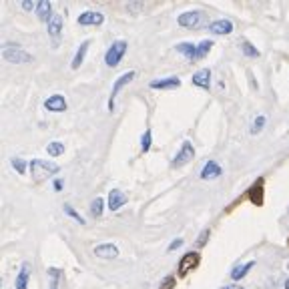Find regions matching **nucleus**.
<instances>
[{"instance_id":"nucleus-17","label":"nucleus","mask_w":289,"mask_h":289,"mask_svg":"<svg viewBox=\"0 0 289 289\" xmlns=\"http://www.w3.org/2000/svg\"><path fill=\"white\" fill-rule=\"evenodd\" d=\"M36 16L42 20V22H50V18L54 16L52 14V4L50 2H46V0H40V2L36 4Z\"/></svg>"},{"instance_id":"nucleus-29","label":"nucleus","mask_w":289,"mask_h":289,"mask_svg":"<svg viewBox=\"0 0 289 289\" xmlns=\"http://www.w3.org/2000/svg\"><path fill=\"white\" fill-rule=\"evenodd\" d=\"M265 114H259V117H255V121H253V125H251V133L253 135H257L259 131H263V127H265Z\"/></svg>"},{"instance_id":"nucleus-31","label":"nucleus","mask_w":289,"mask_h":289,"mask_svg":"<svg viewBox=\"0 0 289 289\" xmlns=\"http://www.w3.org/2000/svg\"><path fill=\"white\" fill-rule=\"evenodd\" d=\"M65 211H67V215H69V217H72V219H76L80 225H84V219H82V217H80V215L72 209V205H65Z\"/></svg>"},{"instance_id":"nucleus-9","label":"nucleus","mask_w":289,"mask_h":289,"mask_svg":"<svg viewBox=\"0 0 289 289\" xmlns=\"http://www.w3.org/2000/svg\"><path fill=\"white\" fill-rule=\"evenodd\" d=\"M105 22V16L101 12H95V10H86L78 16V24L80 26H99Z\"/></svg>"},{"instance_id":"nucleus-34","label":"nucleus","mask_w":289,"mask_h":289,"mask_svg":"<svg viewBox=\"0 0 289 289\" xmlns=\"http://www.w3.org/2000/svg\"><path fill=\"white\" fill-rule=\"evenodd\" d=\"M181 245H183V239H181V237L173 239V241H171V245H169V251H175V249H177V247H181Z\"/></svg>"},{"instance_id":"nucleus-13","label":"nucleus","mask_w":289,"mask_h":289,"mask_svg":"<svg viewBox=\"0 0 289 289\" xmlns=\"http://www.w3.org/2000/svg\"><path fill=\"white\" fill-rule=\"evenodd\" d=\"M95 255L99 259H114L119 255V247L114 243H103V245H97L95 247Z\"/></svg>"},{"instance_id":"nucleus-30","label":"nucleus","mask_w":289,"mask_h":289,"mask_svg":"<svg viewBox=\"0 0 289 289\" xmlns=\"http://www.w3.org/2000/svg\"><path fill=\"white\" fill-rule=\"evenodd\" d=\"M10 163H12V169L18 173V175H24V173H26V161H22V159L14 157Z\"/></svg>"},{"instance_id":"nucleus-11","label":"nucleus","mask_w":289,"mask_h":289,"mask_svg":"<svg viewBox=\"0 0 289 289\" xmlns=\"http://www.w3.org/2000/svg\"><path fill=\"white\" fill-rule=\"evenodd\" d=\"M44 108L50 112H63L67 110V99L63 95H52L44 101Z\"/></svg>"},{"instance_id":"nucleus-21","label":"nucleus","mask_w":289,"mask_h":289,"mask_svg":"<svg viewBox=\"0 0 289 289\" xmlns=\"http://www.w3.org/2000/svg\"><path fill=\"white\" fill-rule=\"evenodd\" d=\"M175 50H179L181 54H185L189 61H197V46L191 44V42H181L175 46Z\"/></svg>"},{"instance_id":"nucleus-22","label":"nucleus","mask_w":289,"mask_h":289,"mask_svg":"<svg viewBox=\"0 0 289 289\" xmlns=\"http://www.w3.org/2000/svg\"><path fill=\"white\" fill-rule=\"evenodd\" d=\"M255 265V261H249V263H245V265H237V267H233V271H231V279L233 281H239V279H243L247 273H249V269Z\"/></svg>"},{"instance_id":"nucleus-2","label":"nucleus","mask_w":289,"mask_h":289,"mask_svg":"<svg viewBox=\"0 0 289 289\" xmlns=\"http://www.w3.org/2000/svg\"><path fill=\"white\" fill-rule=\"evenodd\" d=\"M28 167H31V175H33L35 181H42V179H46V177L61 171V167L56 163H46L42 159H33L31 163H28Z\"/></svg>"},{"instance_id":"nucleus-6","label":"nucleus","mask_w":289,"mask_h":289,"mask_svg":"<svg viewBox=\"0 0 289 289\" xmlns=\"http://www.w3.org/2000/svg\"><path fill=\"white\" fill-rule=\"evenodd\" d=\"M199 261H201V257H199L197 251H187V253L183 255V259L179 261V269H177L179 277H185L189 271L197 269V267H199Z\"/></svg>"},{"instance_id":"nucleus-37","label":"nucleus","mask_w":289,"mask_h":289,"mask_svg":"<svg viewBox=\"0 0 289 289\" xmlns=\"http://www.w3.org/2000/svg\"><path fill=\"white\" fill-rule=\"evenodd\" d=\"M219 289H245L241 285H225V287H219Z\"/></svg>"},{"instance_id":"nucleus-8","label":"nucleus","mask_w":289,"mask_h":289,"mask_svg":"<svg viewBox=\"0 0 289 289\" xmlns=\"http://www.w3.org/2000/svg\"><path fill=\"white\" fill-rule=\"evenodd\" d=\"M151 89L155 91H167V89H179L181 86V78L177 76H169V78H157V80H151L149 82Z\"/></svg>"},{"instance_id":"nucleus-4","label":"nucleus","mask_w":289,"mask_h":289,"mask_svg":"<svg viewBox=\"0 0 289 289\" xmlns=\"http://www.w3.org/2000/svg\"><path fill=\"white\" fill-rule=\"evenodd\" d=\"M177 22L183 28H201V26H203V22H205V14L201 10H187V12L179 14Z\"/></svg>"},{"instance_id":"nucleus-36","label":"nucleus","mask_w":289,"mask_h":289,"mask_svg":"<svg viewBox=\"0 0 289 289\" xmlns=\"http://www.w3.org/2000/svg\"><path fill=\"white\" fill-rule=\"evenodd\" d=\"M54 189H56V191H61V189H63V181H61V179H56V181H54Z\"/></svg>"},{"instance_id":"nucleus-20","label":"nucleus","mask_w":289,"mask_h":289,"mask_svg":"<svg viewBox=\"0 0 289 289\" xmlns=\"http://www.w3.org/2000/svg\"><path fill=\"white\" fill-rule=\"evenodd\" d=\"M89 46H91V40H84V42L78 46V50H76V54H74V59H72V69H74V71L80 69V65L84 63V56H86V50H89Z\"/></svg>"},{"instance_id":"nucleus-18","label":"nucleus","mask_w":289,"mask_h":289,"mask_svg":"<svg viewBox=\"0 0 289 289\" xmlns=\"http://www.w3.org/2000/svg\"><path fill=\"white\" fill-rule=\"evenodd\" d=\"M28 279H31V265L22 263V267L18 271V277H16V289H26L28 287Z\"/></svg>"},{"instance_id":"nucleus-28","label":"nucleus","mask_w":289,"mask_h":289,"mask_svg":"<svg viewBox=\"0 0 289 289\" xmlns=\"http://www.w3.org/2000/svg\"><path fill=\"white\" fill-rule=\"evenodd\" d=\"M48 277H50V287H48V289H59L61 269H56V267H50V269H48Z\"/></svg>"},{"instance_id":"nucleus-14","label":"nucleus","mask_w":289,"mask_h":289,"mask_svg":"<svg viewBox=\"0 0 289 289\" xmlns=\"http://www.w3.org/2000/svg\"><path fill=\"white\" fill-rule=\"evenodd\" d=\"M221 173H223V169H221L219 163H215V161H207L205 167H203V171H201V179H205V181H209V179H217V177H221Z\"/></svg>"},{"instance_id":"nucleus-27","label":"nucleus","mask_w":289,"mask_h":289,"mask_svg":"<svg viewBox=\"0 0 289 289\" xmlns=\"http://www.w3.org/2000/svg\"><path fill=\"white\" fill-rule=\"evenodd\" d=\"M241 50H243L245 56H249V59H257V56H259V50H257L249 40H243V42H241Z\"/></svg>"},{"instance_id":"nucleus-10","label":"nucleus","mask_w":289,"mask_h":289,"mask_svg":"<svg viewBox=\"0 0 289 289\" xmlns=\"http://www.w3.org/2000/svg\"><path fill=\"white\" fill-rule=\"evenodd\" d=\"M125 203H127V195H125L123 191H119V189H112V191L108 193V201H107V205H108V209H110V211H119Z\"/></svg>"},{"instance_id":"nucleus-1","label":"nucleus","mask_w":289,"mask_h":289,"mask_svg":"<svg viewBox=\"0 0 289 289\" xmlns=\"http://www.w3.org/2000/svg\"><path fill=\"white\" fill-rule=\"evenodd\" d=\"M2 56H4V61L10 63V65H28V63H33V56L16 42H4Z\"/></svg>"},{"instance_id":"nucleus-19","label":"nucleus","mask_w":289,"mask_h":289,"mask_svg":"<svg viewBox=\"0 0 289 289\" xmlns=\"http://www.w3.org/2000/svg\"><path fill=\"white\" fill-rule=\"evenodd\" d=\"M263 179H259L251 189H249V197L255 205H263Z\"/></svg>"},{"instance_id":"nucleus-24","label":"nucleus","mask_w":289,"mask_h":289,"mask_svg":"<svg viewBox=\"0 0 289 289\" xmlns=\"http://www.w3.org/2000/svg\"><path fill=\"white\" fill-rule=\"evenodd\" d=\"M211 48H213V40H201L197 44V61L203 59V56H207Z\"/></svg>"},{"instance_id":"nucleus-32","label":"nucleus","mask_w":289,"mask_h":289,"mask_svg":"<svg viewBox=\"0 0 289 289\" xmlns=\"http://www.w3.org/2000/svg\"><path fill=\"white\" fill-rule=\"evenodd\" d=\"M209 235H211V229H205V231H201V235H199V239H197V245H199V247L207 245V239H209Z\"/></svg>"},{"instance_id":"nucleus-3","label":"nucleus","mask_w":289,"mask_h":289,"mask_svg":"<svg viewBox=\"0 0 289 289\" xmlns=\"http://www.w3.org/2000/svg\"><path fill=\"white\" fill-rule=\"evenodd\" d=\"M127 48H129L127 40H114V42L108 46L107 54H105L107 67H119V63L123 61V56L127 54Z\"/></svg>"},{"instance_id":"nucleus-7","label":"nucleus","mask_w":289,"mask_h":289,"mask_svg":"<svg viewBox=\"0 0 289 289\" xmlns=\"http://www.w3.org/2000/svg\"><path fill=\"white\" fill-rule=\"evenodd\" d=\"M135 78V71H129L125 72L123 76H119L117 80H114V86H112V91H110V99H108V110H112V105H114V99H117V95L121 93V89H125V86Z\"/></svg>"},{"instance_id":"nucleus-23","label":"nucleus","mask_w":289,"mask_h":289,"mask_svg":"<svg viewBox=\"0 0 289 289\" xmlns=\"http://www.w3.org/2000/svg\"><path fill=\"white\" fill-rule=\"evenodd\" d=\"M46 151H48L50 157H61V155L65 153V144H63L61 141H52V143H48Z\"/></svg>"},{"instance_id":"nucleus-12","label":"nucleus","mask_w":289,"mask_h":289,"mask_svg":"<svg viewBox=\"0 0 289 289\" xmlns=\"http://www.w3.org/2000/svg\"><path fill=\"white\" fill-rule=\"evenodd\" d=\"M209 31L213 35H231L233 33V22L227 20V18H219V20H213L209 24Z\"/></svg>"},{"instance_id":"nucleus-5","label":"nucleus","mask_w":289,"mask_h":289,"mask_svg":"<svg viewBox=\"0 0 289 289\" xmlns=\"http://www.w3.org/2000/svg\"><path fill=\"white\" fill-rule=\"evenodd\" d=\"M195 159V147L191 144V141H183V144L179 147V153L175 155V159L171 161L173 167H181V165H187Z\"/></svg>"},{"instance_id":"nucleus-33","label":"nucleus","mask_w":289,"mask_h":289,"mask_svg":"<svg viewBox=\"0 0 289 289\" xmlns=\"http://www.w3.org/2000/svg\"><path fill=\"white\" fill-rule=\"evenodd\" d=\"M173 287H175V277H173V275H169L163 283H161V289H173Z\"/></svg>"},{"instance_id":"nucleus-25","label":"nucleus","mask_w":289,"mask_h":289,"mask_svg":"<svg viewBox=\"0 0 289 289\" xmlns=\"http://www.w3.org/2000/svg\"><path fill=\"white\" fill-rule=\"evenodd\" d=\"M103 207H105V201H103L101 197L93 199V201H91V215H93V217H101V215H103Z\"/></svg>"},{"instance_id":"nucleus-35","label":"nucleus","mask_w":289,"mask_h":289,"mask_svg":"<svg viewBox=\"0 0 289 289\" xmlns=\"http://www.w3.org/2000/svg\"><path fill=\"white\" fill-rule=\"evenodd\" d=\"M22 8H24V10H33V8L36 10V6L31 2V0H24V2H22Z\"/></svg>"},{"instance_id":"nucleus-38","label":"nucleus","mask_w":289,"mask_h":289,"mask_svg":"<svg viewBox=\"0 0 289 289\" xmlns=\"http://www.w3.org/2000/svg\"><path fill=\"white\" fill-rule=\"evenodd\" d=\"M285 289H289V279H287V281H285Z\"/></svg>"},{"instance_id":"nucleus-15","label":"nucleus","mask_w":289,"mask_h":289,"mask_svg":"<svg viewBox=\"0 0 289 289\" xmlns=\"http://www.w3.org/2000/svg\"><path fill=\"white\" fill-rule=\"evenodd\" d=\"M193 84H197L199 89H209L211 86V69H201L193 74Z\"/></svg>"},{"instance_id":"nucleus-16","label":"nucleus","mask_w":289,"mask_h":289,"mask_svg":"<svg viewBox=\"0 0 289 289\" xmlns=\"http://www.w3.org/2000/svg\"><path fill=\"white\" fill-rule=\"evenodd\" d=\"M46 28H48L50 38L59 40V36H61V33H63V16H61V14H54V16L50 18V22L46 24Z\"/></svg>"},{"instance_id":"nucleus-26","label":"nucleus","mask_w":289,"mask_h":289,"mask_svg":"<svg viewBox=\"0 0 289 289\" xmlns=\"http://www.w3.org/2000/svg\"><path fill=\"white\" fill-rule=\"evenodd\" d=\"M151 144H153V133L147 129L143 133V137H141V149H143V153H147L151 149Z\"/></svg>"}]
</instances>
